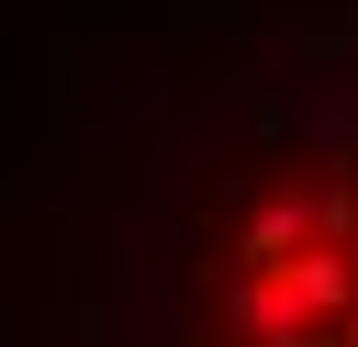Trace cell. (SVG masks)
Listing matches in <instances>:
<instances>
[{"label":"cell","mask_w":358,"mask_h":347,"mask_svg":"<svg viewBox=\"0 0 358 347\" xmlns=\"http://www.w3.org/2000/svg\"><path fill=\"white\" fill-rule=\"evenodd\" d=\"M302 246H313V201H302V190H280V201H257V224H246V246H235V257H246V280H268V269H280V257H302Z\"/></svg>","instance_id":"2"},{"label":"cell","mask_w":358,"mask_h":347,"mask_svg":"<svg viewBox=\"0 0 358 347\" xmlns=\"http://www.w3.org/2000/svg\"><path fill=\"white\" fill-rule=\"evenodd\" d=\"M224 325H235V336H257V347H268V336H291V313H280V291H268V280H235V291H224Z\"/></svg>","instance_id":"3"},{"label":"cell","mask_w":358,"mask_h":347,"mask_svg":"<svg viewBox=\"0 0 358 347\" xmlns=\"http://www.w3.org/2000/svg\"><path fill=\"white\" fill-rule=\"evenodd\" d=\"M336 347H358V313H336Z\"/></svg>","instance_id":"4"},{"label":"cell","mask_w":358,"mask_h":347,"mask_svg":"<svg viewBox=\"0 0 358 347\" xmlns=\"http://www.w3.org/2000/svg\"><path fill=\"white\" fill-rule=\"evenodd\" d=\"M268 291H280L291 325H336V313H358V257L347 246H302V257L268 269Z\"/></svg>","instance_id":"1"}]
</instances>
